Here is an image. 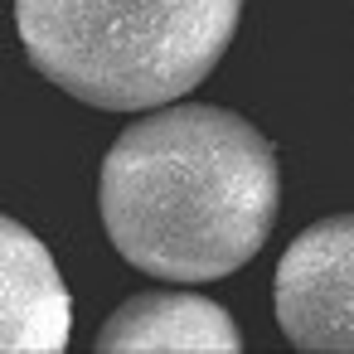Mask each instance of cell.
<instances>
[{
  "instance_id": "1",
  "label": "cell",
  "mask_w": 354,
  "mask_h": 354,
  "mask_svg": "<svg viewBox=\"0 0 354 354\" xmlns=\"http://www.w3.org/2000/svg\"><path fill=\"white\" fill-rule=\"evenodd\" d=\"M97 209L112 248L156 281H218L272 238L281 170L272 141L238 112L165 102L102 156Z\"/></svg>"
},
{
  "instance_id": "4",
  "label": "cell",
  "mask_w": 354,
  "mask_h": 354,
  "mask_svg": "<svg viewBox=\"0 0 354 354\" xmlns=\"http://www.w3.org/2000/svg\"><path fill=\"white\" fill-rule=\"evenodd\" d=\"M73 335V301L49 248L20 223H0V349L64 354Z\"/></svg>"
},
{
  "instance_id": "3",
  "label": "cell",
  "mask_w": 354,
  "mask_h": 354,
  "mask_svg": "<svg viewBox=\"0 0 354 354\" xmlns=\"http://www.w3.org/2000/svg\"><path fill=\"white\" fill-rule=\"evenodd\" d=\"M272 306L296 349L354 354V214H330L291 238L277 262Z\"/></svg>"
},
{
  "instance_id": "5",
  "label": "cell",
  "mask_w": 354,
  "mask_h": 354,
  "mask_svg": "<svg viewBox=\"0 0 354 354\" xmlns=\"http://www.w3.org/2000/svg\"><path fill=\"white\" fill-rule=\"evenodd\" d=\"M97 354H238L233 315L199 291H136L93 339Z\"/></svg>"
},
{
  "instance_id": "2",
  "label": "cell",
  "mask_w": 354,
  "mask_h": 354,
  "mask_svg": "<svg viewBox=\"0 0 354 354\" xmlns=\"http://www.w3.org/2000/svg\"><path fill=\"white\" fill-rule=\"evenodd\" d=\"M238 20L243 0H15L30 64L102 112H151L194 93Z\"/></svg>"
}]
</instances>
